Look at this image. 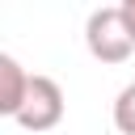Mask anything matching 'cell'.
<instances>
[{
	"label": "cell",
	"mask_w": 135,
	"mask_h": 135,
	"mask_svg": "<svg viewBox=\"0 0 135 135\" xmlns=\"http://www.w3.org/2000/svg\"><path fill=\"white\" fill-rule=\"evenodd\" d=\"M84 42H89V55L101 59V63H127L131 51H135V34L122 17V4H110V8H93L89 21H84Z\"/></svg>",
	"instance_id": "obj_1"
},
{
	"label": "cell",
	"mask_w": 135,
	"mask_h": 135,
	"mask_svg": "<svg viewBox=\"0 0 135 135\" xmlns=\"http://www.w3.org/2000/svg\"><path fill=\"white\" fill-rule=\"evenodd\" d=\"M59 118H63V89H59V80L34 76L30 93H25V105H21V114L13 122L25 127V131H51V127H59Z\"/></svg>",
	"instance_id": "obj_2"
},
{
	"label": "cell",
	"mask_w": 135,
	"mask_h": 135,
	"mask_svg": "<svg viewBox=\"0 0 135 135\" xmlns=\"http://www.w3.org/2000/svg\"><path fill=\"white\" fill-rule=\"evenodd\" d=\"M30 72L13 59V55H0V114L4 118H17L21 105H25V93H30Z\"/></svg>",
	"instance_id": "obj_3"
},
{
	"label": "cell",
	"mask_w": 135,
	"mask_h": 135,
	"mask_svg": "<svg viewBox=\"0 0 135 135\" xmlns=\"http://www.w3.org/2000/svg\"><path fill=\"white\" fill-rule=\"evenodd\" d=\"M114 127L122 135H135V80L114 97Z\"/></svg>",
	"instance_id": "obj_4"
},
{
	"label": "cell",
	"mask_w": 135,
	"mask_h": 135,
	"mask_svg": "<svg viewBox=\"0 0 135 135\" xmlns=\"http://www.w3.org/2000/svg\"><path fill=\"white\" fill-rule=\"evenodd\" d=\"M122 17H127V25H131V34H135V0H122Z\"/></svg>",
	"instance_id": "obj_5"
}]
</instances>
